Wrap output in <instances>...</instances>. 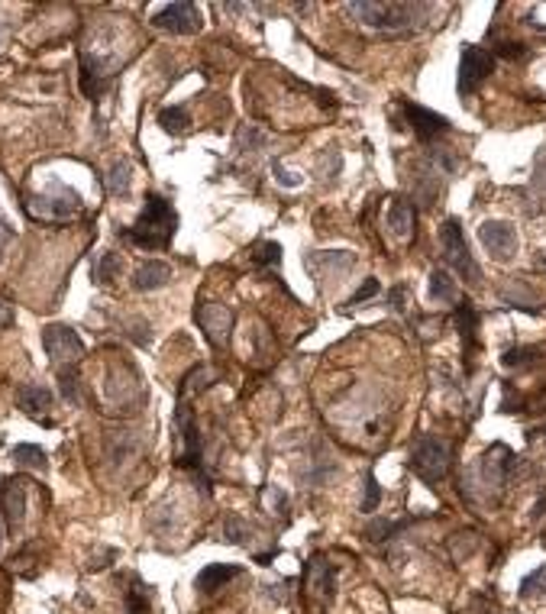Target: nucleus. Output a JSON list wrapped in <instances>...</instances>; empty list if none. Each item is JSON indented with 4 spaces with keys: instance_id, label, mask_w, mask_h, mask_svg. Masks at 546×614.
I'll list each match as a JSON object with an SVG mask.
<instances>
[{
    "instance_id": "nucleus-1",
    "label": "nucleus",
    "mask_w": 546,
    "mask_h": 614,
    "mask_svg": "<svg viewBox=\"0 0 546 614\" xmlns=\"http://www.w3.org/2000/svg\"><path fill=\"white\" fill-rule=\"evenodd\" d=\"M178 230V214L175 207L159 194H146V207H142L140 220L123 233L133 246H146V249H162L172 243Z\"/></svg>"
},
{
    "instance_id": "nucleus-2",
    "label": "nucleus",
    "mask_w": 546,
    "mask_h": 614,
    "mask_svg": "<svg viewBox=\"0 0 546 614\" xmlns=\"http://www.w3.org/2000/svg\"><path fill=\"white\" fill-rule=\"evenodd\" d=\"M23 207H26V214L36 217V220L65 224V220H71V217L81 210V197H78V191H71L68 184L52 178V182L46 184V191H42V194H29L26 201H23Z\"/></svg>"
},
{
    "instance_id": "nucleus-3",
    "label": "nucleus",
    "mask_w": 546,
    "mask_h": 614,
    "mask_svg": "<svg viewBox=\"0 0 546 614\" xmlns=\"http://www.w3.org/2000/svg\"><path fill=\"white\" fill-rule=\"evenodd\" d=\"M449 459H453V447L446 440H436V437H420L414 443V459L411 466L417 469L420 479L427 482H440L449 472Z\"/></svg>"
},
{
    "instance_id": "nucleus-4",
    "label": "nucleus",
    "mask_w": 546,
    "mask_h": 614,
    "mask_svg": "<svg viewBox=\"0 0 546 614\" xmlns=\"http://www.w3.org/2000/svg\"><path fill=\"white\" fill-rule=\"evenodd\" d=\"M42 349H46V356H49L52 365H75L78 359L84 356V343L81 336L75 333L71 327H65V323H49V327L42 330Z\"/></svg>"
},
{
    "instance_id": "nucleus-5",
    "label": "nucleus",
    "mask_w": 546,
    "mask_h": 614,
    "mask_svg": "<svg viewBox=\"0 0 546 614\" xmlns=\"http://www.w3.org/2000/svg\"><path fill=\"white\" fill-rule=\"evenodd\" d=\"M350 14L375 29H404L414 14H424V7L414 4H350Z\"/></svg>"
},
{
    "instance_id": "nucleus-6",
    "label": "nucleus",
    "mask_w": 546,
    "mask_h": 614,
    "mask_svg": "<svg viewBox=\"0 0 546 614\" xmlns=\"http://www.w3.org/2000/svg\"><path fill=\"white\" fill-rule=\"evenodd\" d=\"M495 68V56L488 49H478V46H466L462 49V62H459V94L469 98L478 84L491 75Z\"/></svg>"
},
{
    "instance_id": "nucleus-7",
    "label": "nucleus",
    "mask_w": 546,
    "mask_h": 614,
    "mask_svg": "<svg viewBox=\"0 0 546 614\" xmlns=\"http://www.w3.org/2000/svg\"><path fill=\"white\" fill-rule=\"evenodd\" d=\"M194 321L201 323L204 336L210 340V346H224L230 340V327H233V311L224 304H214V301H204L194 307Z\"/></svg>"
},
{
    "instance_id": "nucleus-8",
    "label": "nucleus",
    "mask_w": 546,
    "mask_h": 614,
    "mask_svg": "<svg viewBox=\"0 0 546 614\" xmlns=\"http://www.w3.org/2000/svg\"><path fill=\"white\" fill-rule=\"evenodd\" d=\"M443 249H446V262L462 275L466 281H478V266L472 262L469 249H466V239H462L459 220H446L443 224Z\"/></svg>"
},
{
    "instance_id": "nucleus-9",
    "label": "nucleus",
    "mask_w": 546,
    "mask_h": 614,
    "mask_svg": "<svg viewBox=\"0 0 546 614\" xmlns=\"http://www.w3.org/2000/svg\"><path fill=\"white\" fill-rule=\"evenodd\" d=\"M175 424L182 430V456H178V466L184 469H201V437H197V424L191 407L184 405V398L175 407Z\"/></svg>"
},
{
    "instance_id": "nucleus-10",
    "label": "nucleus",
    "mask_w": 546,
    "mask_h": 614,
    "mask_svg": "<svg viewBox=\"0 0 546 614\" xmlns=\"http://www.w3.org/2000/svg\"><path fill=\"white\" fill-rule=\"evenodd\" d=\"M152 26L159 29H168V33H197L201 29V10L194 7V4H168V7H162L159 14L152 16Z\"/></svg>"
},
{
    "instance_id": "nucleus-11",
    "label": "nucleus",
    "mask_w": 546,
    "mask_h": 614,
    "mask_svg": "<svg viewBox=\"0 0 546 614\" xmlns=\"http://www.w3.org/2000/svg\"><path fill=\"white\" fill-rule=\"evenodd\" d=\"M478 239L495 259H514L518 252V233L511 224H501V220H488L478 227Z\"/></svg>"
},
{
    "instance_id": "nucleus-12",
    "label": "nucleus",
    "mask_w": 546,
    "mask_h": 614,
    "mask_svg": "<svg viewBox=\"0 0 546 614\" xmlns=\"http://www.w3.org/2000/svg\"><path fill=\"white\" fill-rule=\"evenodd\" d=\"M401 107H404V113H407V123L414 126V133H417L424 142L436 140V136H443L449 130L446 117H440V113L424 110V107H417V104H401Z\"/></svg>"
},
{
    "instance_id": "nucleus-13",
    "label": "nucleus",
    "mask_w": 546,
    "mask_h": 614,
    "mask_svg": "<svg viewBox=\"0 0 546 614\" xmlns=\"http://www.w3.org/2000/svg\"><path fill=\"white\" fill-rule=\"evenodd\" d=\"M0 504H4V517H7L10 527H20L23 517H26V491H23V482L20 479H7L4 489H0Z\"/></svg>"
},
{
    "instance_id": "nucleus-14",
    "label": "nucleus",
    "mask_w": 546,
    "mask_h": 614,
    "mask_svg": "<svg viewBox=\"0 0 546 614\" xmlns=\"http://www.w3.org/2000/svg\"><path fill=\"white\" fill-rule=\"evenodd\" d=\"M16 401H20V407L29 417H42L52 407V391L46 385H20L16 388Z\"/></svg>"
},
{
    "instance_id": "nucleus-15",
    "label": "nucleus",
    "mask_w": 546,
    "mask_h": 614,
    "mask_svg": "<svg viewBox=\"0 0 546 614\" xmlns=\"http://www.w3.org/2000/svg\"><path fill=\"white\" fill-rule=\"evenodd\" d=\"M168 281H172V269H168L165 262H155V259L152 262H142L133 275L136 291H159V288H165Z\"/></svg>"
},
{
    "instance_id": "nucleus-16",
    "label": "nucleus",
    "mask_w": 546,
    "mask_h": 614,
    "mask_svg": "<svg viewBox=\"0 0 546 614\" xmlns=\"http://www.w3.org/2000/svg\"><path fill=\"white\" fill-rule=\"evenodd\" d=\"M388 227L394 236L411 239L414 236V204L411 201H394L388 210Z\"/></svg>"
},
{
    "instance_id": "nucleus-17",
    "label": "nucleus",
    "mask_w": 546,
    "mask_h": 614,
    "mask_svg": "<svg viewBox=\"0 0 546 614\" xmlns=\"http://www.w3.org/2000/svg\"><path fill=\"white\" fill-rule=\"evenodd\" d=\"M236 576H239L236 566H207V569L197 576V588H201V592H214V588H220L224 582L236 579Z\"/></svg>"
},
{
    "instance_id": "nucleus-18",
    "label": "nucleus",
    "mask_w": 546,
    "mask_h": 614,
    "mask_svg": "<svg viewBox=\"0 0 546 614\" xmlns=\"http://www.w3.org/2000/svg\"><path fill=\"white\" fill-rule=\"evenodd\" d=\"M427 294H430V301L449 304V301H456V279H449V272L436 269V272H430V288H427Z\"/></svg>"
},
{
    "instance_id": "nucleus-19",
    "label": "nucleus",
    "mask_w": 546,
    "mask_h": 614,
    "mask_svg": "<svg viewBox=\"0 0 546 614\" xmlns=\"http://www.w3.org/2000/svg\"><path fill=\"white\" fill-rule=\"evenodd\" d=\"M456 330L462 336V346H466V356L476 349V311L469 304H459V314H456Z\"/></svg>"
},
{
    "instance_id": "nucleus-20",
    "label": "nucleus",
    "mask_w": 546,
    "mask_h": 614,
    "mask_svg": "<svg viewBox=\"0 0 546 614\" xmlns=\"http://www.w3.org/2000/svg\"><path fill=\"white\" fill-rule=\"evenodd\" d=\"M159 123H162V130L172 136H184L191 130V117H188V110H182V107H165V110L159 113Z\"/></svg>"
},
{
    "instance_id": "nucleus-21",
    "label": "nucleus",
    "mask_w": 546,
    "mask_h": 614,
    "mask_svg": "<svg viewBox=\"0 0 546 614\" xmlns=\"http://www.w3.org/2000/svg\"><path fill=\"white\" fill-rule=\"evenodd\" d=\"M130 182H133L130 162H117V165L110 168V175H107V191H110L113 197H126L130 194Z\"/></svg>"
},
{
    "instance_id": "nucleus-22",
    "label": "nucleus",
    "mask_w": 546,
    "mask_h": 614,
    "mask_svg": "<svg viewBox=\"0 0 546 614\" xmlns=\"http://www.w3.org/2000/svg\"><path fill=\"white\" fill-rule=\"evenodd\" d=\"M14 459H16V466H26V469H46L49 466L46 449L36 447V443H20V447H14Z\"/></svg>"
},
{
    "instance_id": "nucleus-23",
    "label": "nucleus",
    "mask_w": 546,
    "mask_h": 614,
    "mask_svg": "<svg viewBox=\"0 0 546 614\" xmlns=\"http://www.w3.org/2000/svg\"><path fill=\"white\" fill-rule=\"evenodd\" d=\"M120 269H123V262H120L117 252H104V256L98 259V266H94V281H98V285H110V281L120 275Z\"/></svg>"
},
{
    "instance_id": "nucleus-24",
    "label": "nucleus",
    "mask_w": 546,
    "mask_h": 614,
    "mask_svg": "<svg viewBox=\"0 0 546 614\" xmlns=\"http://www.w3.org/2000/svg\"><path fill=\"white\" fill-rule=\"evenodd\" d=\"M252 262H256V266H278L281 246L278 243H256L252 246Z\"/></svg>"
},
{
    "instance_id": "nucleus-25",
    "label": "nucleus",
    "mask_w": 546,
    "mask_h": 614,
    "mask_svg": "<svg viewBox=\"0 0 546 614\" xmlns=\"http://www.w3.org/2000/svg\"><path fill=\"white\" fill-rule=\"evenodd\" d=\"M246 534H249V527L243 524V517H239V514H230L224 521V537L230 540V543H243Z\"/></svg>"
},
{
    "instance_id": "nucleus-26",
    "label": "nucleus",
    "mask_w": 546,
    "mask_h": 614,
    "mask_svg": "<svg viewBox=\"0 0 546 614\" xmlns=\"http://www.w3.org/2000/svg\"><path fill=\"white\" fill-rule=\"evenodd\" d=\"M58 388H62L65 401L78 405V378H75V372H62V375H58Z\"/></svg>"
},
{
    "instance_id": "nucleus-27",
    "label": "nucleus",
    "mask_w": 546,
    "mask_h": 614,
    "mask_svg": "<svg viewBox=\"0 0 546 614\" xmlns=\"http://www.w3.org/2000/svg\"><path fill=\"white\" fill-rule=\"evenodd\" d=\"M378 498H382V489H378L375 475H365V498H362V511H375Z\"/></svg>"
},
{
    "instance_id": "nucleus-28",
    "label": "nucleus",
    "mask_w": 546,
    "mask_h": 614,
    "mask_svg": "<svg viewBox=\"0 0 546 614\" xmlns=\"http://www.w3.org/2000/svg\"><path fill=\"white\" fill-rule=\"evenodd\" d=\"M126 608H130V614H149V605H146V598H142V592L126 595Z\"/></svg>"
},
{
    "instance_id": "nucleus-29",
    "label": "nucleus",
    "mask_w": 546,
    "mask_h": 614,
    "mask_svg": "<svg viewBox=\"0 0 546 614\" xmlns=\"http://www.w3.org/2000/svg\"><path fill=\"white\" fill-rule=\"evenodd\" d=\"M272 175L278 178L281 184H285V188H298V184H301V178H291V175L281 168V162H275V165H272Z\"/></svg>"
},
{
    "instance_id": "nucleus-30",
    "label": "nucleus",
    "mask_w": 546,
    "mask_h": 614,
    "mask_svg": "<svg viewBox=\"0 0 546 614\" xmlns=\"http://www.w3.org/2000/svg\"><path fill=\"white\" fill-rule=\"evenodd\" d=\"M375 291H378V281H375V279H369V281H365V285L359 288V291H356V294H352V298H350V304H359V301L372 298V294H375Z\"/></svg>"
},
{
    "instance_id": "nucleus-31",
    "label": "nucleus",
    "mask_w": 546,
    "mask_h": 614,
    "mask_svg": "<svg viewBox=\"0 0 546 614\" xmlns=\"http://www.w3.org/2000/svg\"><path fill=\"white\" fill-rule=\"evenodd\" d=\"M10 239H14V227H10L7 220L0 217V252H4V246H7Z\"/></svg>"
},
{
    "instance_id": "nucleus-32",
    "label": "nucleus",
    "mask_w": 546,
    "mask_h": 614,
    "mask_svg": "<svg viewBox=\"0 0 546 614\" xmlns=\"http://www.w3.org/2000/svg\"><path fill=\"white\" fill-rule=\"evenodd\" d=\"M10 323H14V311H10V307L0 301V330H7Z\"/></svg>"
},
{
    "instance_id": "nucleus-33",
    "label": "nucleus",
    "mask_w": 546,
    "mask_h": 614,
    "mask_svg": "<svg viewBox=\"0 0 546 614\" xmlns=\"http://www.w3.org/2000/svg\"><path fill=\"white\" fill-rule=\"evenodd\" d=\"M0 540H4V511H0Z\"/></svg>"
}]
</instances>
